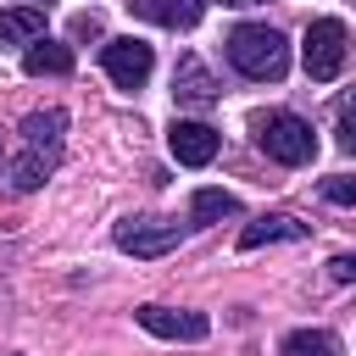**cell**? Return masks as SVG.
<instances>
[{"instance_id": "obj_1", "label": "cell", "mask_w": 356, "mask_h": 356, "mask_svg": "<svg viewBox=\"0 0 356 356\" xmlns=\"http://www.w3.org/2000/svg\"><path fill=\"white\" fill-rule=\"evenodd\" d=\"M61 134H67V111L61 106H44V111H28L22 117V150L11 161V189H39L56 161H61Z\"/></svg>"}, {"instance_id": "obj_2", "label": "cell", "mask_w": 356, "mask_h": 356, "mask_svg": "<svg viewBox=\"0 0 356 356\" xmlns=\"http://www.w3.org/2000/svg\"><path fill=\"white\" fill-rule=\"evenodd\" d=\"M228 61H234L245 78H256V83H278V78L289 72V44H284V33L267 28V22H239V28L228 33Z\"/></svg>"}, {"instance_id": "obj_3", "label": "cell", "mask_w": 356, "mask_h": 356, "mask_svg": "<svg viewBox=\"0 0 356 356\" xmlns=\"http://www.w3.org/2000/svg\"><path fill=\"white\" fill-rule=\"evenodd\" d=\"M256 145L278 161V167H306L317 139H312V122L295 117V111H261L256 117Z\"/></svg>"}, {"instance_id": "obj_4", "label": "cell", "mask_w": 356, "mask_h": 356, "mask_svg": "<svg viewBox=\"0 0 356 356\" xmlns=\"http://www.w3.org/2000/svg\"><path fill=\"white\" fill-rule=\"evenodd\" d=\"M300 61H306V78H317V83L339 78V67H345V22H339V17H317V22H306Z\"/></svg>"}, {"instance_id": "obj_5", "label": "cell", "mask_w": 356, "mask_h": 356, "mask_svg": "<svg viewBox=\"0 0 356 356\" xmlns=\"http://www.w3.org/2000/svg\"><path fill=\"white\" fill-rule=\"evenodd\" d=\"M178 239H184V222H172V217H128V222H117V250H128L139 261L167 256Z\"/></svg>"}, {"instance_id": "obj_6", "label": "cell", "mask_w": 356, "mask_h": 356, "mask_svg": "<svg viewBox=\"0 0 356 356\" xmlns=\"http://www.w3.org/2000/svg\"><path fill=\"white\" fill-rule=\"evenodd\" d=\"M100 67H106V78H111L117 89H145L156 56H150L145 39H111V44L100 50Z\"/></svg>"}, {"instance_id": "obj_7", "label": "cell", "mask_w": 356, "mask_h": 356, "mask_svg": "<svg viewBox=\"0 0 356 356\" xmlns=\"http://www.w3.org/2000/svg\"><path fill=\"white\" fill-rule=\"evenodd\" d=\"M139 317V328L145 334H156V339H206L211 334V317L206 312H172V306H139L134 312Z\"/></svg>"}, {"instance_id": "obj_8", "label": "cell", "mask_w": 356, "mask_h": 356, "mask_svg": "<svg viewBox=\"0 0 356 356\" xmlns=\"http://www.w3.org/2000/svg\"><path fill=\"white\" fill-rule=\"evenodd\" d=\"M167 145H172V156H178L184 167H206V161H217V150H222L217 128H206V122H172V128H167Z\"/></svg>"}, {"instance_id": "obj_9", "label": "cell", "mask_w": 356, "mask_h": 356, "mask_svg": "<svg viewBox=\"0 0 356 356\" xmlns=\"http://www.w3.org/2000/svg\"><path fill=\"white\" fill-rule=\"evenodd\" d=\"M172 100H178V106H211V100H217V78L206 72V61H195V56L178 61V72H172Z\"/></svg>"}, {"instance_id": "obj_10", "label": "cell", "mask_w": 356, "mask_h": 356, "mask_svg": "<svg viewBox=\"0 0 356 356\" xmlns=\"http://www.w3.org/2000/svg\"><path fill=\"white\" fill-rule=\"evenodd\" d=\"M312 228L300 217H256L239 228V250H261V245H284V239H306Z\"/></svg>"}, {"instance_id": "obj_11", "label": "cell", "mask_w": 356, "mask_h": 356, "mask_svg": "<svg viewBox=\"0 0 356 356\" xmlns=\"http://www.w3.org/2000/svg\"><path fill=\"white\" fill-rule=\"evenodd\" d=\"M22 67H28L33 78H67V72H72V50L56 44V39H33L28 56H22Z\"/></svg>"}, {"instance_id": "obj_12", "label": "cell", "mask_w": 356, "mask_h": 356, "mask_svg": "<svg viewBox=\"0 0 356 356\" xmlns=\"http://www.w3.org/2000/svg\"><path fill=\"white\" fill-rule=\"evenodd\" d=\"M33 39H44V11L39 6L0 11V44H33Z\"/></svg>"}, {"instance_id": "obj_13", "label": "cell", "mask_w": 356, "mask_h": 356, "mask_svg": "<svg viewBox=\"0 0 356 356\" xmlns=\"http://www.w3.org/2000/svg\"><path fill=\"white\" fill-rule=\"evenodd\" d=\"M145 17L161 28H195L206 17V0H145Z\"/></svg>"}, {"instance_id": "obj_14", "label": "cell", "mask_w": 356, "mask_h": 356, "mask_svg": "<svg viewBox=\"0 0 356 356\" xmlns=\"http://www.w3.org/2000/svg\"><path fill=\"white\" fill-rule=\"evenodd\" d=\"M278 356H339V339L328 328H295V334H284Z\"/></svg>"}, {"instance_id": "obj_15", "label": "cell", "mask_w": 356, "mask_h": 356, "mask_svg": "<svg viewBox=\"0 0 356 356\" xmlns=\"http://www.w3.org/2000/svg\"><path fill=\"white\" fill-rule=\"evenodd\" d=\"M189 211H195V222H217V217H234V211H239V200H234L228 189H200Z\"/></svg>"}, {"instance_id": "obj_16", "label": "cell", "mask_w": 356, "mask_h": 356, "mask_svg": "<svg viewBox=\"0 0 356 356\" xmlns=\"http://www.w3.org/2000/svg\"><path fill=\"white\" fill-rule=\"evenodd\" d=\"M323 200H334V206H356V178H350V172L323 178Z\"/></svg>"}, {"instance_id": "obj_17", "label": "cell", "mask_w": 356, "mask_h": 356, "mask_svg": "<svg viewBox=\"0 0 356 356\" xmlns=\"http://www.w3.org/2000/svg\"><path fill=\"white\" fill-rule=\"evenodd\" d=\"M339 150H345V156H356V100L339 111Z\"/></svg>"}, {"instance_id": "obj_18", "label": "cell", "mask_w": 356, "mask_h": 356, "mask_svg": "<svg viewBox=\"0 0 356 356\" xmlns=\"http://www.w3.org/2000/svg\"><path fill=\"white\" fill-rule=\"evenodd\" d=\"M328 273H334L339 284H356V256H334V261H328Z\"/></svg>"}, {"instance_id": "obj_19", "label": "cell", "mask_w": 356, "mask_h": 356, "mask_svg": "<svg viewBox=\"0 0 356 356\" xmlns=\"http://www.w3.org/2000/svg\"><path fill=\"white\" fill-rule=\"evenodd\" d=\"M222 6H261V0H222Z\"/></svg>"}]
</instances>
